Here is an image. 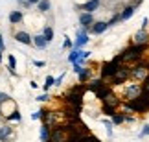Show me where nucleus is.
Here are the masks:
<instances>
[{
  "mask_svg": "<svg viewBox=\"0 0 149 142\" xmlns=\"http://www.w3.org/2000/svg\"><path fill=\"white\" fill-rule=\"evenodd\" d=\"M8 120H20V113L19 111H13L11 115H8Z\"/></svg>",
  "mask_w": 149,
  "mask_h": 142,
  "instance_id": "5701e85b",
  "label": "nucleus"
},
{
  "mask_svg": "<svg viewBox=\"0 0 149 142\" xmlns=\"http://www.w3.org/2000/svg\"><path fill=\"white\" fill-rule=\"evenodd\" d=\"M37 6H39V11H42V13H44V11L50 9V0H41Z\"/></svg>",
  "mask_w": 149,
  "mask_h": 142,
  "instance_id": "a211bd4d",
  "label": "nucleus"
},
{
  "mask_svg": "<svg viewBox=\"0 0 149 142\" xmlns=\"http://www.w3.org/2000/svg\"><path fill=\"white\" fill-rule=\"evenodd\" d=\"M33 43H35L37 48H44L48 44V41L44 39V35H35V37H33Z\"/></svg>",
  "mask_w": 149,
  "mask_h": 142,
  "instance_id": "ddd939ff",
  "label": "nucleus"
},
{
  "mask_svg": "<svg viewBox=\"0 0 149 142\" xmlns=\"http://www.w3.org/2000/svg\"><path fill=\"white\" fill-rule=\"evenodd\" d=\"M118 63L116 61H111V63H105L103 65V69H101V76L103 78H109V76H114V74L118 72Z\"/></svg>",
  "mask_w": 149,
  "mask_h": 142,
  "instance_id": "f257e3e1",
  "label": "nucleus"
},
{
  "mask_svg": "<svg viewBox=\"0 0 149 142\" xmlns=\"http://www.w3.org/2000/svg\"><path fill=\"white\" fill-rule=\"evenodd\" d=\"M103 87V83L100 81V79H96V81H92V85H90V89H92L94 90V92H98V90Z\"/></svg>",
  "mask_w": 149,
  "mask_h": 142,
  "instance_id": "aec40b11",
  "label": "nucleus"
},
{
  "mask_svg": "<svg viewBox=\"0 0 149 142\" xmlns=\"http://www.w3.org/2000/svg\"><path fill=\"white\" fill-rule=\"evenodd\" d=\"M100 8V0H88L87 4L81 6V9H85V13H94Z\"/></svg>",
  "mask_w": 149,
  "mask_h": 142,
  "instance_id": "39448f33",
  "label": "nucleus"
},
{
  "mask_svg": "<svg viewBox=\"0 0 149 142\" xmlns=\"http://www.w3.org/2000/svg\"><path fill=\"white\" fill-rule=\"evenodd\" d=\"M109 28V22H103V20H100V22H94L92 24V28H90V31L92 33H96V35H100V33H103Z\"/></svg>",
  "mask_w": 149,
  "mask_h": 142,
  "instance_id": "20e7f679",
  "label": "nucleus"
},
{
  "mask_svg": "<svg viewBox=\"0 0 149 142\" xmlns=\"http://www.w3.org/2000/svg\"><path fill=\"white\" fill-rule=\"evenodd\" d=\"M79 54H81V50H72L70 55H68V61H70V63H76L79 59Z\"/></svg>",
  "mask_w": 149,
  "mask_h": 142,
  "instance_id": "f3484780",
  "label": "nucleus"
},
{
  "mask_svg": "<svg viewBox=\"0 0 149 142\" xmlns=\"http://www.w3.org/2000/svg\"><path fill=\"white\" fill-rule=\"evenodd\" d=\"M42 35H44V39H46V41H48V43H52V41H54V30H52V28H50V26H46V28H44V31H42Z\"/></svg>",
  "mask_w": 149,
  "mask_h": 142,
  "instance_id": "dca6fc26",
  "label": "nucleus"
},
{
  "mask_svg": "<svg viewBox=\"0 0 149 142\" xmlns=\"http://www.w3.org/2000/svg\"><path fill=\"white\" fill-rule=\"evenodd\" d=\"M52 85H55V79L52 78V76H48V78H46V83H44V89L48 90V89L52 87Z\"/></svg>",
  "mask_w": 149,
  "mask_h": 142,
  "instance_id": "4be33fe9",
  "label": "nucleus"
},
{
  "mask_svg": "<svg viewBox=\"0 0 149 142\" xmlns=\"http://www.w3.org/2000/svg\"><path fill=\"white\" fill-rule=\"evenodd\" d=\"M0 61H2V50H0Z\"/></svg>",
  "mask_w": 149,
  "mask_h": 142,
  "instance_id": "473e14b6",
  "label": "nucleus"
},
{
  "mask_svg": "<svg viewBox=\"0 0 149 142\" xmlns=\"http://www.w3.org/2000/svg\"><path fill=\"white\" fill-rule=\"evenodd\" d=\"M9 137H13L11 127H0V142H6Z\"/></svg>",
  "mask_w": 149,
  "mask_h": 142,
  "instance_id": "9d476101",
  "label": "nucleus"
},
{
  "mask_svg": "<svg viewBox=\"0 0 149 142\" xmlns=\"http://www.w3.org/2000/svg\"><path fill=\"white\" fill-rule=\"evenodd\" d=\"M127 70H123V69H118V72L112 76V79H114V83H122V81H125V78H127Z\"/></svg>",
  "mask_w": 149,
  "mask_h": 142,
  "instance_id": "6e6552de",
  "label": "nucleus"
},
{
  "mask_svg": "<svg viewBox=\"0 0 149 142\" xmlns=\"http://www.w3.org/2000/svg\"><path fill=\"white\" fill-rule=\"evenodd\" d=\"M122 122H125V116L123 115H114L112 116V124H122Z\"/></svg>",
  "mask_w": 149,
  "mask_h": 142,
  "instance_id": "412c9836",
  "label": "nucleus"
},
{
  "mask_svg": "<svg viewBox=\"0 0 149 142\" xmlns=\"http://www.w3.org/2000/svg\"><path fill=\"white\" fill-rule=\"evenodd\" d=\"M88 43V35H87V28H81V30H77V41H76V50L85 46V44Z\"/></svg>",
  "mask_w": 149,
  "mask_h": 142,
  "instance_id": "f03ea898",
  "label": "nucleus"
},
{
  "mask_svg": "<svg viewBox=\"0 0 149 142\" xmlns=\"http://www.w3.org/2000/svg\"><path fill=\"white\" fill-rule=\"evenodd\" d=\"M42 116V111H39V113H33L31 115V120H37V118H41Z\"/></svg>",
  "mask_w": 149,
  "mask_h": 142,
  "instance_id": "a878e982",
  "label": "nucleus"
},
{
  "mask_svg": "<svg viewBox=\"0 0 149 142\" xmlns=\"http://www.w3.org/2000/svg\"><path fill=\"white\" fill-rule=\"evenodd\" d=\"M133 13H134V6H129V8H125L122 13H120V20H127V19H131V17H133Z\"/></svg>",
  "mask_w": 149,
  "mask_h": 142,
  "instance_id": "1a4fd4ad",
  "label": "nucleus"
},
{
  "mask_svg": "<svg viewBox=\"0 0 149 142\" xmlns=\"http://www.w3.org/2000/svg\"><path fill=\"white\" fill-rule=\"evenodd\" d=\"M63 79H65V74H61V76L55 79V85H61V81H63Z\"/></svg>",
  "mask_w": 149,
  "mask_h": 142,
  "instance_id": "cd10ccee",
  "label": "nucleus"
},
{
  "mask_svg": "<svg viewBox=\"0 0 149 142\" xmlns=\"http://www.w3.org/2000/svg\"><path fill=\"white\" fill-rule=\"evenodd\" d=\"M79 22H81V26L83 28H87V26H90V24H94V17H92V13H83L79 15Z\"/></svg>",
  "mask_w": 149,
  "mask_h": 142,
  "instance_id": "423d86ee",
  "label": "nucleus"
},
{
  "mask_svg": "<svg viewBox=\"0 0 149 142\" xmlns=\"http://www.w3.org/2000/svg\"><path fill=\"white\" fill-rule=\"evenodd\" d=\"M146 74H147V72H146L144 66H136V69L133 70V76H134L136 79H144V78H146Z\"/></svg>",
  "mask_w": 149,
  "mask_h": 142,
  "instance_id": "2eb2a0df",
  "label": "nucleus"
},
{
  "mask_svg": "<svg viewBox=\"0 0 149 142\" xmlns=\"http://www.w3.org/2000/svg\"><path fill=\"white\" fill-rule=\"evenodd\" d=\"M35 66H44V61H35Z\"/></svg>",
  "mask_w": 149,
  "mask_h": 142,
  "instance_id": "c756f323",
  "label": "nucleus"
},
{
  "mask_svg": "<svg viewBox=\"0 0 149 142\" xmlns=\"http://www.w3.org/2000/svg\"><path fill=\"white\" fill-rule=\"evenodd\" d=\"M72 46V43L68 41V39H65V43H63V48H70Z\"/></svg>",
  "mask_w": 149,
  "mask_h": 142,
  "instance_id": "bb28decb",
  "label": "nucleus"
},
{
  "mask_svg": "<svg viewBox=\"0 0 149 142\" xmlns=\"http://www.w3.org/2000/svg\"><path fill=\"white\" fill-rule=\"evenodd\" d=\"M28 2H30V4H39L41 0H28Z\"/></svg>",
  "mask_w": 149,
  "mask_h": 142,
  "instance_id": "2f4dec72",
  "label": "nucleus"
},
{
  "mask_svg": "<svg viewBox=\"0 0 149 142\" xmlns=\"http://www.w3.org/2000/svg\"><path fill=\"white\" fill-rule=\"evenodd\" d=\"M140 137H149V124H147V126L140 131Z\"/></svg>",
  "mask_w": 149,
  "mask_h": 142,
  "instance_id": "b1692460",
  "label": "nucleus"
},
{
  "mask_svg": "<svg viewBox=\"0 0 149 142\" xmlns=\"http://www.w3.org/2000/svg\"><path fill=\"white\" fill-rule=\"evenodd\" d=\"M146 41H147V33H146L144 30H140V31L134 35V43H136V44H146Z\"/></svg>",
  "mask_w": 149,
  "mask_h": 142,
  "instance_id": "f8f14e48",
  "label": "nucleus"
},
{
  "mask_svg": "<svg viewBox=\"0 0 149 142\" xmlns=\"http://www.w3.org/2000/svg\"><path fill=\"white\" fill-rule=\"evenodd\" d=\"M9 22L11 24H19V22H22V13L20 11H11L9 13Z\"/></svg>",
  "mask_w": 149,
  "mask_h": 142,
  "instance_id": "9b49d317",
  "label": "nucleus"
},
{
  "mask_svg": "<svg viewBox=\"0 0 149 142\" xmlns=\"http://www.w3.org/2000/svg\"><path fill=\"white\" fill-rule=\"evenodd\" d=\"M15 39H17L19 43H22V44H31V43H33V41H31L33 37H30L26 31H19V33L15 35Z\"/></svg>",
  "mask_w": 149,
  "mask_h": 142,
  "instance_id": "0eeeda50",
  "label": "nucleus"
},
{
  "mask_svg": "<svg viewBox=\"0 0 149 142\" xmlns=\"http://www.w3.org/2000/svg\"><path fill=\"white\" fill-rule=\"evenodd\" d=\"M44 100H48V96H46V94H42V96H39V101H44Z\"/></svg>",
  "mask_w": 149,
  "mask_h": 142,
  "instance_id": "c85d7f7f",
  "label": "nucleus"
},
{
  "mask_svg": "<svg viewBox=\"0 0 149 142\" xmlns=\"http://www.w3.org/2000/svg\"><path fill=\"white\" fill-rule=\"evenodd\" d=\"M8 63H9V72L11 74H15V66H17V61L13 55H8Z\"/></svg>",
  "mask_w": 149,
  "mask_h": 142,
  "instance_id": "6ab92c4d",
  "label": "nucleus"
},
{
  "mask_svg": "<svg viewBox=\"0 0 149 142\" xmlns=\"http://www.w3.org/2000/svg\"><path fill=\"white\" fill-rule=\"evenodd\" d=\"M0 50H4V41H2V35H0Z\"/></svg>",
  "mask_w": 149,
  "mask_h": 142,
  "instance_id": "7c9ffc66",
  "label": "nucleus"
},
{
  "mask_svg": "<svg viewBox=\"0 0 149 142\" xmlns=\"http://www.w3.org/2000/svg\"><path fill=\"white\" fill-rule=\"evenodd\" d=\"M142 92V87H138V85H133V87H129L127 90H125V98H129V100H134V98H138Z\"/></svg>",
  "mask_w": 149,
  "mask_h": 142,
  "instance_id": "7ed1b4c3",
  "label": "nucleus"
},
{
  "mask_svg": "<svg viewBox=\"0 0 149 142\" xmlns=\"http://www.w3.org/2000/svg\"><path fill=\"white\" fill-rule=\"evenodd\" d=\"M48 124H42V127H41V140L42 142H50V133H48Z\"/></svg>",
  "mask_w": 149,
  "mask_h": 142,
  "instance_id": "4468645a",
  "label": "nucleus"
},
{
  "mask_svg": "<svg viewBox=\"0 0 149 142\" xmlns=\"http://www.w3.org/2000/svg\"><path fill=\"white\" fill-rule=\"evenodd\" d=\"M105 126H107V133H109V137L112 135V124L111 122H105Z\"/></svg>",
  "mask_w": 149,
  "mask_h": 142,
  "instance_id": "393cba45",
  "label": "nucleus"
}]
</instances>
